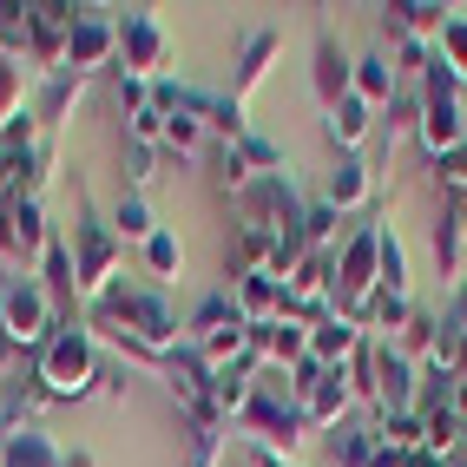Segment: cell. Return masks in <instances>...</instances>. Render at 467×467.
I'll return each mask as SVG.
<instances>
[{
  "label": "cell",
  "instance_id": "obj_1",
  "mask_svg": "<svg viewBox=\"0 0 467 467\" xmlns=\"http://www.w3.org/2000/svg\"><path fill=\"white\" fill-rule=\"evenodd\" d=\"M86 329L106 336L112 349H126L145 368H165L184 349V323L159 284H112L99 303H86Z\"/></svg>",
  "mask_w": 467,
  "mask_h": 467
},
{
  "label": "cell",
  "instance_id": "obj_2",
  "mask_svg": "<svg viewBox=\"0 0 467 467\" xmlns=\"http://www.w3.org/2000/svg\"><path fill=\"white\" fill-rule=\"evenodd\" d=\"M99 376H106V356H99V336L86 323H59L34 362V382L47 401H86L99 389Z\"/></svg>",
  "mask_w": 467,
  "mask_h": 467
},
{
  "label": "cell",
  "instance_id": "obj_3",
  "mask_svg": "<svg viewBox=\"0 0 467 467\" xmlns=\"http://www.w3.org/2000/svg\"><path fill=\"white\" fill-rule=\"evenodd\" d=\"M376 290H382V217H376V224H362V231L336 251L329 309H336V317H349V323H362V309H368V296H376Z\"/></svg>",
  "mask_w": 467,
  "mask_h": 467
},
{
  "label": "cell",
  "instance_id": "obj_4",
  "mask_svg": "<svg viewBox=\"0 0 467 467\" xmlns=\"http://www.w3.org/2000/svg\"><path fill=\"white\" fill-rule=\"evenodd\" d=\"M119 264H126L119 231L92 211V198H79V217H73V284H79V303H99L119 284Z\"/></svg>",
  "mask_w": 467,
  "mask_h": 467
},
{
  "label": "cell",
  "instance_id": "obj_5",
  "mask_svg": "<svg viewBox=\"0 0 467 467\" xmlns=\"http://www.w3.org/2000/svg\"><path fill=\"white\" fill-rule=\"evenodd\" d=\"M59 329V309L47 296L40 276H14L0 290V349H47V336Z\"/></svg>",
  "mask_w": 467,
  "mask_h": 467
},
{
  "label": "cell",
  "instance_id": "obj_6",
  "mask_svg": "<svg viewBox=\"0 0 467 467\" xmlns=\"http://www.w3.org/2000/svg\"><path fill=\"white\" fill-rule=\"evenodd\" d=\"M421 119H415V132H421V145H428V159H441V151H454L461 139H467V119H461V86L434 67H421Z\"/></svg>",
  "mask_w": 467,
  "mask_h": 467
},
{
  "label": "cell",
  "instance_id": "obj_7",
  "mask_svg": "<svg viewBox=\"0 0 467 467\" xmlns=\"http://www.w3.org/2000/svg\"><path fill=\"white\" fill-rule=\"evenodd\" d=\"M171 67V34L159 14H126L119 20V79H139V86H159Z\"/></svg>",
  "mask_w": 467,
  "mask_h": 467
},
{
  "label": "cell",
  "instance_id": "obj_8",
  "mask_svg": "<svg viewBox=\"0 0 467 467\" xmlns=\"http://www.w3.org/2000/svg\"><path fill=\"white\" fill-rule=\"evenodd\" d=\"M119 67V20L106 7H73V34H67V73H99Z\"/></svg>",
  "mask_w": 467,
  "mask_h": 467
},
{
  "label": "cell",
  "instance_id": "obj_9",
  "mask_svg": "<svg viewBox=\"0 0 467 467\" xmlns=\"http://www.w3.org/2000/svg\"><path fill=\"white\" fill-rule=\"evenodd\" d=\"M67 34H73V7H53V0L26 7V59H34L47 79L67 73Z\"/></svg>",
  "mask_w": 467,
  "mask_h": 467
},
{
  "label": "cell",
  "instance_id": "obj_10",
  "mask_svg": "<svg viewBox=\"0 0 467 467\" xmlns=\"http://www.w3.org/2000/svg\"><path fill=\"white\" fill-rule=\"evenodd\" d=\"M309 86H317L323 112H336V106L356 92V59L342 53V40L329 34V26H317V67H309Z\"/></svg>",
  "mask_w": 467,
  "mask_h": 467
},
{
  "label": "cell",
  "instance_id": "obj_11",
  "mask_svg": "<svg viewBox=\"0 0 467 467\" xmlns=\"http://www.w3.org/2000/svg\"><path fill=\"white\" fill-rule=\"evenodd\" d=\"M448 20H454V7H441V0H395V7L382 14L395 47H434Z\"/></svg>",
  "mask_w": 467,
  "mask_h": 467
},
{
  "label": "cell",
  "instance_id": "obj_12",
  "mask_svg": "<svg viewBox=\"0 0 467 467\" xmlns=\"http://www.w3.org/2000/svg\"><path fill=\"white\" fill-rule=\"evenodd\" d=\"M296 409H303V421H309V428H342V415L356 409L349 376H342V368H323L317 382H303V389H296Z\"/></svg>",
  "mask_w": 467,
  "mask_h": 467
},
{
  "label": "cell",
  "instance_id": "obj_13",
  "mask_svg": "<svg viewBox=\"0 0 467 467\" xmlns=\"http://www.w3.org/2000/svg\"><path fill=\"white\" fill-rule=\"evenodd\" d=\"M368 198H376V171H368L362 151H342L329 165V178H323V204L329 211H362Z\"/></svg>",
  "mask_w": 467,
  "mask_h": 467
},
{
  "label": "cell",
  "instance_id": "obj_14",
  "mask_svg": "<svg viewBox=\"0 0 467 467\" xmlns=\"http://www.w3.org/2000/svg\"><path fill=\"white\" fill-rule=\"evenodd\" d=\"M415 395H421V362L401 342H382V415H415Z\"/></svg>",
  "mask_w": 467,
  "mask_h": 467
},
{
  "label": "cell",
  "instance_id": "obj_15",
  "mask_svg": "<svg viewBox=\"0 0 467 467\" xmlns=\"http://www.w3.org/2000/svg\"><path fill=\"white\" fill-rule=\"evenodd\" d=\"M276 47H284V34H276V26H251V34H244V53H237V79H231V99H237V106H244V99H251V92L264 86V73H270Z\"/></svg>",
  "mask_w": 467,
  "mask_h": 467
},
{
  "label": "cell",
  "instance_id": "obj_16",
  "mask_svg": "<svg viewBox=\"0 0 467 467\" xmlns=\"http://www.w3.org/2000/svg\"><path fill=\"white\" fill-rule=\"evenodd\" d=\"M362 349V323H349V317H329L323 323H309V362H323V368H349V356Z\"/></svg>",
  "mask_w": 467,
  "mask_h": 467
},
{
  "label": "cell",
  "instance_id": "obj_17",
  "mask_svg": "<svg viewBox=\"0 0 467 467\" xmlns=\"http://www.w3.org/2000/svg\"><path fill=\"white\" fill-rule=\"evenodd\" d=\"M401 86H409V79H401V67H395V53H389V47H382V53H362V59H356V99H362V106L389 112Z\"/></svg>",
  "mask_w": 467,
  "mask_h": 467
},
{
  "label": "cell",
  "instance_id": "obj_18",
  "mask_svg": "<svg viewBox=\"0 0 467 467\" xmlns=\"http://www.w3.org/2000/svg\"><path fill=\"white\" fill-rule=\"evenodd\" d=\"M461 251H467V198H454L441 211V224H434V270L454 276V284H461V264H467Z\"/></svg>",
  "mask_w": 467,
  "mask_h": 467
},
{
  "label": "cell",
  "instance_id": "obj_19",
  "mask_svg": "<svg viewBox=\"0 0 467 467\" xmlns=\"http://www.w3.org/2000/svg\"><path fill=\"white\" fill-rule=\"evenodd\" d=\"M323 132H329L342 151H362V139L376 132V106H362L356 92H349V99H342L336 112H323Z\"/></svg>",
  "mask_w": 467,
  "mask_h": 467
},
{
  "label": "cell",
  "instance_id": "obj_20",
  "mask_svg": "<svg viewBox=\"0 0 467 467\" xmlns=\"http://www.w3.org/2000/svg\"><path fill=\"white\" fill-rule=\"evenodd\" d=\"M231 323H244V317H237V296H231V290H211L192 317H184V342H198V349H204V342H211L217 329H231Z\"/></svg>",
  "mask_w": 467,
  "mask_h": 467
},
{
  "label": "cell",
  "instance_id": "obj_21",
  "mask_svg": "<svg viewBox=\"0 0 467 467\" xmlns=\"http://www.w3.org/2000/svg\"><path fill=\"white\" fill-rule=\"evenodd\" d=\"M0 467H67L47 428H20L14 441H0Z\"/></svg>",
  "mask_w": 467,
  "mask_h": 467
},
{
  "label": "cell",
  "instance_id": "obj_22",
  "mask_svg": "<svg viewBox=\"0 0 467 467\" xmlns=\"http://www.w3.org/2000/svg\"><path fill=\"white\" fill-rule=\"evenodd\" d=\"M409 323H415V303L409 296H395V290H376V296H368V309H362V336H409Z\"/></svg>",
  "mask_w": 467,
  "mask_h": 467
},
{
  "label": "cell",
  "instance_id": "obj_23",
  "mask_svg": "<svg viewBox=\"0 0 467 467\" xmlns=\"http://www.w3.org/2000/svg\"><path fill=\"white\" fill-rule=\"evenodd\" d=\"M34 409H40V382H0V441L34 428Z\"/></svg>",
  "mask_w": 467,
  "mask_h": 467
},
{
  "label": "cell",
  "instance_id": "obj_24",
  "mask_svg": "<svg viewBox=\"0 0 467 467\" xmlns=\"http://www.w3.org/2000/svg\"><path fill=\"white\" fill-rule=\"evenodd\" d=\"M86 92V73H53L47 79V92H40V106H34V119H40V132H53L59 119L73 112V99Z\"/></svg>",
  "mask_w": 467,
  "mask_h": 467
},
{
  "label": "cell",
  "instance_id": "obj_25",
  "mask_svg": "<svg viewBox=\"0 0 467 467\" xmlns=\"http://www.w3.org/2000/svg\"><path fill=\"white\" fill-rule=\"evenodd\" d=\"M428 59H434L454 86H467V14H454V20L441 26V40L428 47Z\"/></svg>",
  "mask_w": 467,
  "mask_h": 467
},
{
  "label": "cell",
  "instance_id": "obj_26",
  "mask_svg": "<svg viewBox=\"0 0 467 467\" xmlns=\"http://www.w3.org/2000/svg\"><path fill=\"white\" fill-rule=\"evenodd\" d=\"M139 257H145V270H151V284H171V276L184 270V244H178V231H151L145 244H139Z\"/></svg>",
  "mask_w": 467,
  "mask_h": 467
},
{
  "label": "cell",
  "instance_id": "obj_27",
  "mask_svg": "<svg viewBox=\"0 0 467 467\" xmlns=\"http://www.w3.org/2000/svg\"><path fill=\"white\" fill-rule=\"evenodd\" d=\"M112 231H119V244H145L151 231H159V217H151L145 192H126V198H119V211H112Z\"/></svg>",
  "mask_w": 467,
  "mask_h": 467
},
{
  "label": "cell",
  "instance_id": "obj_28",
  "mask_svg": "<svg viewBox=\"0 0 467 467\" xmlns=\"http://www.w3.org/2000/svg\"><path fill=\"white\" fill-rule=\"evenodd\" d=\"M382 290L409 296V251H401V231L382 224Z\"/></svg>",
  "mask_w": 467,
  "mask_h": 467
},
{
  "label": "cell",
  "instance_id": "obj_29",
  "mask_svg": "<svg viewBox=\"0 0 467 467\" xmlns=\"http://www.w3.org/2000/svg\"><path fill=\"white\" fill-rule=\"evenodd\" d=\"M224 421H192V467H217L224 461Z\"/></svg>",
  "mask_w": 467,
  "mask_h": 467
},
{
  "label": "cell",
  "instance_id": "obj_30",
  "mask_svg": "<svg viewBox=\"0 0 467 467\" xmlns=\"http://www.w3.org/2000/svg\"><path fill=\"white\" fill-rule=\"evenodd\" d=\"M336 461L342 467H368L376 461V428H336Z\"/></svg>",
  "mask_w": 467,
  "mask_h": 467
},
{
  "label": "cell",
  "instance_id": "obj_31",
  "mask_svg": "<svg viewBox=\"0 0 467 467\" xmlns=\"http://www.w3.org/2000/svg\"><path fill=\"white\" fill-rule=\"evenodd\" d=\"M434 178H441V192L467 198V139H461L454 151H441V159H434Z\"/></svg>",
  "mask_w": 467,
  "mask_h": 467
},
{
  "label": "cell",
  "instance_id": "obj_32",
  "mask_svg": "<svg viewBox=\"0 0 467 467\" xmlns=\"http://www.w3.org/2000/svg\"><path fill=\"white\" fill-rule=\"evenodd\" d=\"M251 467H284V461H276L270 448H251Z\"/></svg>",
  "mask_w": 467,
  "mask_h": 467
},
{
  "label": "cell",
  "instance_id": "obj_33",
  "mask_svg": "<svg viewBox=\"0 0 467 467\" xmlns=\"http://www.w3.org/2000/svg\"><path fill=\"white\" fill-rule=\"evenodd\" d=\"M67 467H99V461H92L86 448H73V454H67Z\"/></svg>",
  "mask_w": 467,
  "mask_h": 467
},
{
  "label": "cell",
  "instance_id": "obj_34",
  "mask_svg": "<svg viewBox=\"0 0 467 467\" xmlns=\"http://www.w3.org/2000/svg\"><path fill=\"white\" fill-rule=\"evenodd\" d=\"M461 382H467V356H461Z\"/></svg>",
  "mask_w": 467,
  "mask_h": 467
}]
</instances>
